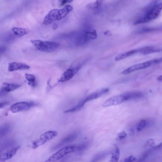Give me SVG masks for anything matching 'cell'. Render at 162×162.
<instances>
[{
  "label": "cell",
  "mask_w": 162,
  "mask_h": 162,
  "mask_svg": "<svg viewBox=\"0 0 162 162\" xmlns=\"http://www.w3.org/2000/svg\"><path fill=\"white\" fill-rule=\"evenodd\" d=\"M162 10V3L157 0L152 2L142 10V14L133 22L134 25L150 22L157 19Z\"/></svg>",
  "instance_id": "1"
},
{
  "label": "cell",
  "mask_w": 162,
  "mask_h": 162,
  "mask_svg": "<svg viewBox=\"0 0 162 162\" xmlns=\"http://www.w3.org/2000/svg\"><path fill=\"white\" fill-rule=\"evenodd\" d=\"M73 9L71 5H68L62 9L52 10L45 16L44 24L45 25H49L55 21L61 20L64 18Z\"/></svg>",
  "instance_id": "2"
},
{
  "label": "cell",
  "mask_w": 162,
  "mask_h": 162,
  "mask_svg": "<svg viewBox=\"0 0 162 162\" xmlns=\"http://www.w3.org/2000/svg\"><path fill=\"white\" fill-rule=\"evenodd\" d=\"M31 42L38 50L46 52H54L59 46V44L53 42L39 40H32Z\"/></svg>",
  "instance_id": "3"
},
{
  "label": "cell",
  "mask_w": 162,
  "mask_h": 162,
  "mask_svg": "<svg viewBox=\"0 0 162 162\" xmlns=\"http://www.w3.org/2000/svg\"><path fill=\"white\" fill-rule=\"evenodd\" d=\"M76 146L69 145L63 147L51 155L45 161L46 162H55L59 160L67 154L76 152Z\"/></svg>",
  "instance_id": "4"
},
{
  "label": "cell",
  "mask_w": 162,
  "mask_h": 162,
  "mask_svg": "<svg viewBox=\"0 0 162 162\" xmlns=\"http://www.w3.org/2000/svg\"><path fill=\"white\" fill-rule=\"evenodd\" d=\"M56 131L50 130L46 131L40 135L38 139L32 142V148L35 149L48 142L57 136Z\"/></svg>",
  "instance_id": "5"
},
{
  "label": "cell",
  "mask_w": 162,
  "mask_h": 162,
  "mask_svg": "<svg viewBox=\"0 0 162 162\" xmlns=\"http://www.w3.org/2000/svg\"><path fill=\"white\" fill-rule=\"evenodd\" d=\"M35 105L33 102H21L16 103L11 105L10 110L13 113L26 111Z\"/></svg>",
  "instance_id": "6"
},
{
  "label": "cell",
  "mask_w": 162,
  "mask_h": 162,
  "mask_svg": "<svg viewBox=\"0 0 162 162\" xmlns=\"http://www.w3.org/2000/svg\"><path fill=\"white\" fill-rule=\"evenodd\" d=\"M152 64H153L152 60L138 64L125 69L121 74L124 75L128 74L135 71L146 68Z\"/></svg>",
  "instance_id": "7"
},
{
  "label": "cell",
  "mask_w": 162,
  "mask_h": 162,
  "mask_svg": "<svg viewBox=\"0 0 162 162\" xmlns=\"http://www.w3.org/2000/svg\"><path fill=\"white\" fill-rule=\"evenodd\" d=\"M122 94L110 97L104 102L102 105L103 107L116 106L124 102Z\"/></svg>",
  "instance_id": "8"
},
{
  "label": "cell",
  "mask_w": 162,
  "mask_h": 162,
  "mask_svg": "<svg viewBox=\"0 0 162 162\" xmlns=\"http://www.w3.org/2000/svg\"><path fill=\"white\" fill-rule=\"evenodd\" d=\"M109 91V89L108 88H104L93 92L80 101L85 105L86 102L98 99L104 94L107 93Z\"/></svg>",
  "instance_id": "9"
},
{
  "label": "cell",
  "mask_w": 162,
  "mask_h": 162,
  "mask_svg": "<svg viewBox=\"0 0 162 162\" xmlns=\"http://www.w3.org/2000/svg\"><path fill=\"white\" fill-rule=\"evenodd\" d=\"M79 67L74 68H70L67 69L62 75L58 81V83L64 82L70 80L74 76L79 70Z\"/></svg>",
  "instance_id": "10"
},
{
  "label": "cell",
  "mask_w": 162,
  "mask_h": 162,
  "mask_svg": "<svg viewBox=\"0 0 162 162\" xmlns=\"http://www.w3.org/2000/svg\"><path fill=\"white\" fill-rule=\"evenodd\" d=\"M20 87V85L17 84L4 83L0 90V96L1 97L7 95L8 92L18 89Z\"/></svg>",
  "instance_id": "11"
},
{
  "label": "cell",
  "mask_w": 162,
  "mask_h": 162,
  "mask_svg": "<svg viewBox=\"0 0 162 162\" xmlns=\"http://www.w3.org/2000/svg\"><path fill=\"white\" fill-rule=\"evenodd\" d=\"M78 135L77 132H74L72 134L64 138L56 145L54 147L53 150H55L65 145L73 142L77 138Z\"/></svg>",
  "instance_id": "12"
},
{
  "label": "cell",
  "mask_w": 162,
  "mask_h": 162,
  "mask_svg": "<svg viewBox=\"0 0 162 162\" xmlns=\"http://www.w3.org/2000/svg\"><path fill=\"white\" fill-rule=\"evenodd\" d=\"M97 37L96 31L95 30L85 32L80 38L78 42L80 44H84L91 39H95Z\"/></svg>",
  "instance_id": "13"
},
{
  "label": "cell",
  "mask_w": 162,
  "mask_h": 162,
  "mask_svg": "<svg viewBox=\"0 0 162 162\" xmlns=\"http://www.w3.org/2000/svg\"><path fill=\"white\" fill-rule=\"evenodd\" d=\"M20 148V146H17L1 154L0 156V162H4L10 159L15 155Z\"/></svg>",
  "instance_id": "14"
},
{
  "label": "cell",
  "mask_w": 162,
  "mask_h": 162,
  "mask_svg": "<svg viewBox=\"0 0 162 162\" xmlns=\"http://www.w3.org/2000/svg\"><path fill=\"white\" fill-rule=\"evenodd\" d=\"M30 68V66L25 63L12 62L9 63L8 70L9 72H12L18 70H27Z\"/></svg>",
  "instance_id": "15"
},
{
  "label": "cell",
  "mask_w": 162,
  "mask_h": 162,
  "mask_svg": "<svg viewBox=\"0 0 162 162\" xmlns=\"http://www.w3.org/2000/svg\"><path fill=\"white\" fill-rule=\"evenodd\" d=\"M125 101L142 98L143 96L142 92L139 91H132L125 92L122 94Z\"/></svg>",
  "instance_id": "16"
},
{
  "label": "cell",
  "mask_w": 162,
  "mask_h": 162,
  "mask_svg": "<svg viewBox=\"0 0 162 162\" xmlns=\"http://www.w3.org/2000/svg\"><path fill=\"white\" fill-rule=\"evenodd\" d=\"M140 52L143 55H148L154 53L159 52L161 51L160 48L153 47V46H147L139 49Z\"/></svg>",
  "instance_id": "17"
},
{
  "label": "cell",
  "mask_w": 162,
  "mask_h": 162,
  "mask_svg": "<svg viewBox=\"0 0 162 162\" xmlns=\"http://www.w3.org/2000/svg\"><path fill=\"white\" fill-rule=\"evenodd\" d=\"M140 52L139 50L136 49L132 50L126 52L119 54L115 58L116 61H118L123 59L127 57H129L136 53Z\"/></svg>",
  "instance_id": "18"
},
{
  "label": "cell",
  "mask_w": 162,
  "mask_h": 162,
  "mask_svg": "<svg viewBox=\"0 0 162 162\" xmlns=\"http://www.w3.org/2000/svg\"><path fill=\"white\" fill-rule=\"evenodd\" d=\"M162 31V25L155 27H144L138 31L139 33L142 34Z\"/></svg>",
  "instance_id": "19"
},
{
  "label": "cell",
  "mask_w": 162,
  "mask_h": 162,
  "mask_svg": "<svg viewBox=\"0 0 162 162\" xmlns=\"http://www.w3.org/2000/svg\"><path fill=\"white\" fill-rule=\"evenodd\" d=\"M114 149L112 152V157L110 161L113 162H118L119 159L120 151L118 147L114 145Z\"/></svg>",
  "instance_id": "20"
},
{
  "label": "cell",
  "mask_w": 162,
  "mask_h": 162,
  "mask_svg": "<svg viewBox=\"0 0 162 162\" xmlns=\"http://www.w3.org/2000/svg\"><path fill=\"white\" fill-rule=\"evenodd\" d=\"M25 77L28 82V84L32 88L35 87L37 85L35 76L33 75L26 73Z\"/></svg>",
  "instance_id": "21"
},
{
  "label": "cell",
  "mask_w": 162,
  "mask_h": 162,
  "mask_svg": "<svg viewBox=\"0 0 162 162\" xmlns=\"http://www.w3.org/2000/svg\"><path fill=\"white\" fill-rule=\"evenodd\" d=\"M110 152H102L96 154L92 158V162H96L104 159L107 157Z\"/></svg>",
  "instance_id": "22"
},
{
  "label": "cell",
  "mask_w": 162,
  "mask_h": 162,
  "mask_svg": "<svg viewBox=\"0 0 162 162\" xmlns=\"http://www.w3.org/2000/svg\"><path fill=\"white\" fill-rule=\"evenodd\" d=\"M12 30L16 35L20 36L25 35L28 33V31L24 28L14 27Z\"/></svg>",
  "instance_id": "23"
},
{
  "label": "cell",
  "mask_w": 162,
  "mask_h": 162,
  "mask_svg": "<svg viewBox=\"0 0 162 162\" xmlns=\"http://www.w3.org/2000/svg\"><path fill=\"white\" fill-rule=\"evenodd\" d=\"M11 128V125L8 123L3 125L0 129V136L2 138L8 134Z\"/></svg>",
  "instance_id": "24"
},
{
  "label": "cell",
  "mask_w": 162,
  "mask_h": 162,
  "mask_svg": "<svg viewBox=\"0 0 162 162\" xmlns=\"http://www.w3.org/2000/svg\"><path fill=\"white\" fill-rule=\"evenodd\" d=\"M147 125V121L146 120H141L137 124L136 130L138 132H140L145 128Z\"/></svg>",
  "instance_id": "25"
},
{
  "label": "cell",
  "mask_w": 162,
  "mask_h": 162,
  "mask_svg": "<svg viewBox=\"0 0 162 162\" xmlns=\"http://www.w3.org/2000/svg\"><path fill=\"white\" fill-rule=\"evenodd\" d=\"M89 146L88 142H85L76 146V152H82L87 148Z\"/></svg>",
  "instance_id": "26"
},
{
  "label": "cell",
  "mask_w": 162,
  "mask_h": 162,
  "mask_svg": "<svg viewBox=\"0 0 162 162\" xmlns=\"http://www.w3.org/2000/svg\"><path fill=\"white\" fill-rule=\"evenodd\" d=\"M103 0H96L95 2L91 3L87 5L86 7L90 9L96 8L100 6Z\"/></svg>",
  "instance_id": "27"
},
{
  "label": "cell",
  "mask_w": 162,
  "mask_h": 162,
  "mask_svg": "<svg viewBox=\"0 0 162 162\" xmlns=\"http://www.w3.org/2000/svg\"><path fill=\"white\" fill-rule=\"evenodd\" d=\"M13 144V141H8L4 142L3 144H2V145L1 146V151L2 150L5 149L10 147H9L12 146Z\"/></svg>",
  "instance_id": "28"
},
{
  "label": "cell",
  "mask_w": 162,
  "mask_h": 162,
  "mask_svg": "<svg viewBox=\"0 0 162 162\" xmlns=\"http://www.w3.org/2000/svg\"><path fill=\"white\" fill-rule=\"evenodd\" d=\"M127 134L124 131H122L118 134L117 136L116 140L118 141L123 140L126 136Z\"/></svg>",
  "instance_id": "29"
},
{
  "label": "cell",
  "mask_w": 162,
  "mask_h": 162,
  "mask_svg": "<svg viewBox=\"0 0 162 162\" xmlns=\"http://www.w3.org/2000/svg\"><path fill=\"white\" fill-rule=\"evenodd\" d=\"M136 160V158L134 156L130 155L129 157L126 158L124 160V162H132Z\"/></svg>",
  "instance_id": "30"
},
{
  "label": "cell",
  "mask_w": 162,
  "mask_h": 162,
  "mask_svg": "<svg viewBox=\"0 0 162 162\" xmlns=\"http://www.w3.org/2000/svg\"><path fill=\"white\" fill-rule=\"evenodd\" d=\"M73 1V0H62L61 3L60 5L61 6L64 5L65 4L67 3H71Z\"/></svg>",
  "instance_id": "31"
},
{
  "label": "cell",
  "mask_w": 162,
  "mask_h": 162,
  "mask_svg": "<svg viewBox=\"0 0 162 162\" xmlns=\"http://www.w3.org/2000/svg\"><path fill=\"white\" fill-rule=\"evenodd\" d=\"M9 104V102L8 101H4L1 103L0 104V107L1 109L3 108L6 106L7 105Z\"/></svg>",
  "instance_id": "32"
},
{
  "label": "cell",
  "mask_w": 162,
  "mask_h": 162,
  "mask_svg": "<svg viewBox=\"0 0 162 162\" xmlns=\"http://www.w3.org/2000/svg\"><path fill=\"white\" fill-rule=\"evenodd\" d=\"M147 143L150 146H152L154 144V141L152 139H149L147 141Z\"/></svg>",
  "instance_id": "33"
},
{
  "label": "cell",
  "mask_w": 162,
  "mask_h": 162,
  "mask_svg": "<svg viewBox=\"0 0 162 162\" xmlns=\"http://www.w3.org/2000/svg\"><path fill=\"white\" fill-rule=\"evenodd\" d=\"M6 51V48L5 47H3V46H2V47H1V53L3 54Z\"/></svg>",
  "instance_id": "34"
},
{
  "label": "cell",
  "mask_w": 162,
  "mask_h": 162,
  "mask_svg": "<svg viewBox=\"0 0 162 162\" xmlns=\"http://www.w3.org/2000/svg\"><path fill=\"white\" fill-rule=\"evenodd\" d=\"M155 148V149H157L159 148H160L162 147V142L158 146H157L154 147Z\"/></svg>",
  "instance_id": "35"
},
{
  "label": "cell",
  "mask_w": 162,
  "mask_h": 162,
  "mask_svg": "<svg viewBox=\"0 0 162 162\" xmlns=\"http://www.w3.org/2000/svg\"><path fill=\"white\" fill-rule=\"evenodd\" d=\"M158 80L159 82H162V75L158 77Z\"/></svg>",
  "instance_id": "36"
},
{
  "label": "cell",
  "mask_w": 162,
  "mask_h": 162,
  "mask_svg": "<svg viewBox=\"0 0 162 162\" xmlns=\"http://www.w3.org/2000/svg\"><path fill=\"white\" fill-rule=\"evenodd\" d=\"M58 28V26L56 24H54L53 26V29L55 30Z\"/></svg>",
  "instance_id": "37"
},
{
  "label": "cell",
  "mask_w": 162,
  "mask_h": 162,
  "mask_svg": "<svg viewBox=\"0 0 162 162\" xmlns=\"http://www.w3.org/2000/svg\"><path fill=\"white\" fill-rule=\"evenodd\" d=\"M110 34V32L109 31H107L105 33V34Z\"/></svg>",
  "instance_id": "38"
}]
</instances>
